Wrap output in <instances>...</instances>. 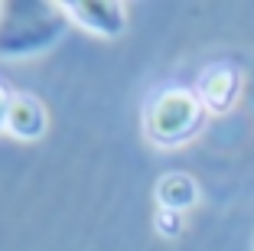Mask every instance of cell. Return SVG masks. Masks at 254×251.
Returning <instances> with one entry per match:
<instances>
[{"label": "cell", "instance_id": "obj_6", "mask_svg": "<svg viewBox=\"0 0 254 251\" xmlns=\"http://www.w3.org/2000/svg\"><path fill=\"white\" fill-rule=\"evenodd\" d=\"M153 196H157V209L186 215L199 202V183H195V176H189L183 170H170L157 179V192Z\"/></svg>", "mask_w": 254, "mask_h": 251}, {"label": "cell", "instance_id": "obj_1", "mask_svg": "<svg viewBox=\"0 0 254 251\" xmlns=\"http://www.w3.org/2000/svg\"><path fill=\"white\" fill-rule=\"evenodd\" d=\"M72 30L62 3L49 0H3L0 3V59L23 62L56 49Z\"/></svg>", "mask_w": 254, "mask_h": 251}, {"label": "cell", "instance_id": "obj_5", "mask_svg": "<svg viewBox=\"0 0 254 251\" xmlns=\"http://www.w3.org/2000/svg\"><path fill=\"white\" fill-rule=\"evenodd\" d=\"M46 131H49V111H46L43 98H36L33 91H13L3 134L20 144H36L46 137Z\"/></svg>", "mask_w": 254, "mask_h": 251}, {"label": "cell", "instance_id": "obj_2", "mask_svg": "<svg viewBox=\"0 0 254 251\" xmlns=\"http://www.w3.org/2000/svg\"><path fill=\"white\" fill-rule=\"evenodd\" d=\"M209 121V111L192 85H166L143 108V137L160 150H176L195 141Z\"/></svg>", "mask_w": 254, "mask_h": 251}, {"label": "cell", "instance_id": "obj_4", "mask_svg": "<svg viewBox=\"0 0 254 251\" xmlns=\"http://www.w3.org/2000/svg\"><path fill=\"white\" fill-rule=\"evenodd\" d=\"M192 88L202 98V104H205L209 114H225L241 98L245 75H241V69L235 62H215V66H209L199 75V82H195Z\"/></svg>", "mask_w": 254, "mask_h": 251}, {"label": "cell", "instance_id": "obj_8", "mask_svg": "<svg viewBox=\"0 0 254 251\" xmlns=\"http://www.w3.org/2000/svg\"><path fill=\"white\" fill-rule=\"evenodd\" d=\"M10 95H13V91H10L7 85H0V134H3V127H7V108H10Z\"/></svg>", "mask_w": 254, "mask_h": 251}, {"label": "cell", "instance_id": "obj_7", "mask_svg": "<svg viewBox=\"0 0 254 251\" xmlns=\"http://www.w3.org/2000/svg\"><path fill=\"white\" fill-rule=\"evenodd\" d=\"M153 229H157L163 238H176V235H183V229H186V215L157 209V215H153Z\"/></svg>", "mask_w": 254, "mask_h": 251}, {"label": "cell", "instance_id": "obj_3", "mask_svg": "<svg viewBox=\"0 0 254 251\" xmlns=\"http://www.w3.org/2000/svg\"><path fill=\"white\" fill-rule=\"evenodd\" d=\"M68 23L98 39H118L127 30V7L118 0H65Z\"/></svg>", "mask_w": 254, "mask_h": 251}]
</instances>
